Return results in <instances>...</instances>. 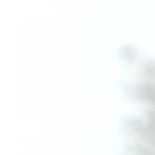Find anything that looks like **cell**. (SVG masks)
Here are the masks:
<instances>
[{"label":"cell","mask_w":155,"mask_h":155,"mask_svg":"<svg viewBox=\"0 0 155 155\" xmlns=\"http://www.w3.org/2000/svg\"><path fill=\"white\" fill-rule=\"evenodd\" d=\"M134 152L135 155H155L154 150L142 144L136 145Z\"/></svg>","instance_id":"2"},{"label":"cell","mask_w":155,"mask_h":155,"mask_svg":"<svg viewBox=\"0 0 155 155\" xmlns=\"http://www.w3.org/2000/svg\"><path fill=\"white\" fill-rule=\"evenodd\" d=\"M143 140L155 147V125L148 123L145 125L144 129L140 136Z\"/></svg>","instance_id":"1"}]
</instances>
